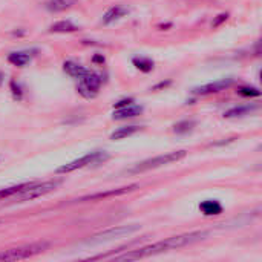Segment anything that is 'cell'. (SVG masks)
Returning a JSON list of instances; mask_svg holds the SVG:
<instances>
[{
    "mask_svg": "<svg viewBox=\"0 0 262 262\" xmlns=\"http://www.w3.org/2000/svg\"><path fill=\"white\" fill-rule=\"evenodd\" d=\"M227 18H229V14H227V12H226V14H220V15H218V17H216V18L213 20L212 26H213V28H218V26H220V25H221L223 21H226Z\"/></svg>",
    "mask_w": 262,
    "mask_h": 262,
    "instance_id": "cell-22",
    "label": "cell"
},
{
    "mask_svg": "<svg viewBox=\"0 0 262 262\" xmlns=\"http://www.w3.org/2000/svg\"><path fill=\"white\" fill-rule=\"evenodd\" d=\"M29 183H25V184H18V186H12V187H8V189H2L0 190V200H5V198H9V196H14L15 193H18L21 189H25Z\"/></svg>",
    "mask_w": 262,
    "mask_h": 262,
    "instance_id": "cell-20",
    "label": "cell"
},
{
    "mask_svg": "<svg viewBox=\"0 0 262 262\" xmlns=\"http://www.w3.org/2000/svg\"><path fill=\"white\" fill-rule=\"evenodd\" d=\"M230 84H232V78H229V80H221V81H215V83H209V84H204V86L195 88L192 92H193V94H196V95H209V94L221 92V91L227 89Z\"/></svg>",
    "mask_w": 262,
    "mask_h": 262,
    "instance_id": "cell-8",
    "label": "cell"
},
{
    "mask_svg": "<svg viewBox=\"0 0 262 262\" xmlns=\"http://www.w3.org/2000/svg\"><path fill=\"white\" fill-rule=\"evenodd\" d=\"M238 94L243 95V97H259L261 95V91L256 89V88H250V86H243L238 89Z\"/></svg>",
    "mask_w": 262,
    "mask_h": 262,
    "instance_id": "cell-21",
    "label": "cell"
},
{
    "mask_svg": "<svg viewBox=\"0 0 262 262\" xmlns=\"http://www.w3.org/2000/svg\"><path fill=\"white\" fill-rule=\"evenodd\" d=\"M63 69H64V72L68 75H71L74 78H81L83 75H86L89 72L84 66H81V64H78L75 61H64Z\"/></svg>",
    "mask_w": 262,
    "mask_h": 262,
    "instance_id": "cell-11",
    "label": "cell"
},
{
    "mask_svg": "<svg viewBox=\"0 0 262 262\" xmlns=\"http://www.w3.org/2000/svg\"><path fill=\"white\" fill-rule=\"evenodd\" d=\"M94 63H104L103 55H94Z\"/></svg>",
    "mask_w": 262,
    "mask_h": 262,
    "instance_id": "cell-25",
    "label": "cell"
},
{
    "mask_svg": "<svg viewBox=\"0 0 262 262\" xmlns=\"http://www.w3.org/2000/svg\"><path fill=\"white\" fill-rule=\"evenodd\" d=\"M195 121L193 120H184V121H180L173 126V132L175 134H187L190 132L193 127H195Z\"/></svg>",
    "mask_w": 262,
    "mask_h": 262,
    "instance_id": "cell-19",
    "label": "cell"
},
{
    "mask_svg": "<svg viewBox=\"0 0 262 262\" xmlns=\"http://www.w3.org/2000/svg\"><path fill=\"white\" fill-rule=\"evenodd\" d=\"M141 127L140 126H126V127H120V129H117V130H114L112 134H111V140H123V138H127V137H130V135H134V134H137L138 130H140Z\"/></svg>",
    "mask_w": 262,
    "mask_h": 262,
    "instance_id": "cell-16",
    "label": "cell"
},
{
    "mask_svg": "<svg viewBox=\"0 0 262 262\" xmlns=\"http://www.w3.org/2000/svg\"><path fill=\"white\" fill-rule=\"evenodd\" d=\"M138 187H140L138 184H132V186H127V187L112 189V190H107V192H98V193L88 195V196H83V198H80V200H75V203H86V201L104 200V198H109V196H118V195H124V193H129V192H132V190H137Z\"/></svg>",
    "mask_w": 262,
    "mask_h": 262,
    "instance_id": "cell-7",
    "label": "cell"
},
{
    "mask_svg": "<svg viewBox=\"0 0 262 262\" xmlns=\"http://www.w3.org/2000/svg\"><path fill=\"white\" fill-rule=\"evenodd\" d=\"M134 64L141 71V72H150L154 69V61L147 57H135Z\"/></svg>",
    "mask_w": 262,
    "mask_h": 262,
    "instance_id": "cell-18",
    "label": "cell"
},
{
    "mask_svg": "<svg viewBox=\"0 0 262 262\" xmlns=\"http://www.w3.org/2000/svg\"><path fill=\"white\" fill-rule=\"evenodd\" d=\"M200 209L207 216H213V215H221L223 213V206L218 201H215V200H209V201L201 203Z\"/></svg>",
    "mask_w": 262,
    "mask_h": 262,
    "instance_id": "cell-13",
    "label": "cell"
},
{
    "mask_svg": "<svg viewBox=\"0 0 262 262\" xmlns=\"http://www.w3.org/2000/svg\"><path fill=\"white\" fill-rule=\"evenodd\" d=\"M106 160H109V154H106V152H91V154H88V155H84V157H81V158H78V160H75V161H71V163H68V164L60 166V167L55 170V173H69V172H74V170H77V169L86 167V166H89V164L103 163V161H106Z\"/></svg>",
    "mask_w": 262,
    "mask_h": 262,
    "instance_id": "cell-5",
    "label": "cell"
},
{
    "mask_svg": "<svg viewBox=\"0 0 262 262\" xmlns=\"http://www.w3.org/2000/svg\"><path fill=\"white\" fill-rule=\"evenodd\" d=\"M101 83H103L101 75L89 71L86 75H83L81 78H78L77 91L84 98H94V97H97V94H98V91L101 88Z\"/></svg>",
    "mask_w": 262,
    "mask_h": 262,
    "instance_id": "cell-6",
    "label": "cell"
},
{
    "mask_svg": "<svg viewBox=\"0 0 262 262\" xmlns=\"http://www.w3.org/2000/svg\"><path fill=\"white\" fill-rule=\"evenodd\" d=\"M61 184V181H46V183H29L25 189H21L18 193L14 195L15 201H31L35 200L38 196H43L52 190H55L58 186Z\"/></svg>",
    "mask_w": 262,
    "mask_h": 262,
    "instance_id": "cell-2",
    "label": "cell"
},
{
    "mask_svg": "<svg viewBox=\"0 0 262 262\" xmlns=\"http://www.w3.org/2000/svg\"><path fill=\"white\" fill-rule=\"evenodd\" d=\"M132 98H126V100H121V101H118V103H115V109H120V107H124V106H127V104H132Z\"/></svg>",
    "mask_w": 262,
    "mask_h": 262,
    "instance_id": "cell-24",
    "label": "cell"
},
{
    "mask_svg": "<svg viewBox=\"0 0 262 262\" xmlns=\"http://www.w3.org/2000/svg\"><path fill=\"white\" fill-rule=\"evenodd\" d=\"M186 155H187V150H175V152H169V154H164V155H158V157H155V158H149V160H146V161H141V163L135 164L134 167H130V169L127 170V173H130V175L144 173V172H149V170H152V169H158V167H161V166H166V164L180 161V160H183Z\"/></svg>",
    "mask_w": 262,
    "mask_h": 262,
    "instance_id": "cell-1",
    "label": "cell"
},
{
    "mask_svg": "<svg viewBox=\"0 0 262 262\" xmlns=\"http://www.w3.org/2000/svg\"><path fill=\"white\" fill-rule=\"evenodd\" d=\"M11 89H12L14 97L20 100V98H21V89H20V86H18V84H15V81H11Z\"/></svg>",
    "mask_w": 262,
    "mask_h": 262,
    "instance_id": "cell-23",
    "label": "cell"
},
{
    "mask_svg": "<svg viewBox=\"0 0 262 262\" xmlns=\"http://www.w3.org/2000/svg\"><path fill=\"white\" fill-rule=\"evenodd\" d=\"M143 114V107L141 106H135V104H127L124 107L115 109L112 118L114 120H126V118H134Z\"/></svg>",
    "mask_w": 262,
    "mask_h": 262,
    "instance_id": "cell-9",
    "label": "cell"
},
{
    "mask_svg": "<svg viewBox=\"0 0 262 262\" xmlns=\"http://www.w3.org/2000/svg\"><path fill=\"white\" fill-rule=\"evenodd\" d=\"M258 106H239V107H233L227 112H224V118H238V117H244L252 114L253 111H256Z\"/></svg>",
    "mask_w": 262,
    "mask_h": 262,
    "instance_id": "cell-15",
    "label": "cell"
},
{
    "mask_svg": "<svg viewBox=\"0 0 262 262\" xmlns=\"http://www.w3.org/2000/svg\"><path fill=\"white\" fill-rule=\"evenodd\" d=\"M127 12H129V9L124 8V6H120V5L112 6V8H109V9L106 11V14H104V17H103V23H104V25H111V23H114L115 20L124 17Z\"/></svg>",
    "mask_w": 262,
    "mask_h": 262,
    "instance_id": "cell-10",
    "label": "cell"
},
{
    "mask_svg": "<svg viewBox=\"0 0 262 262\" xmlns=\"http://www.w3.org/2000/svg\"><path fill=\"white\" fill-rule=\"evenodd\" d=\"M78 0H49L46 3V9L49 12H61L72 8Z\"/></svg>",
    "mask_w": 262,
    "mask_h": 262,
    "instance_id": "cell-12",
    "label": "cell"
},
{
    "mask_svg": "<svg viewBox=\"0 0 262 262\" xmlns=\"http://www.w3.org/2000/svg\"><path fill=\"white\" fill-rule=\"evenodd\" d=\"M141 226L138 224H130V226H120V227H112L109 230H104L89 239L84 241V244L88 246H94V244H101V243H107V241H112V239H118V238H123V236H129L135 232L140 230Z\"/></svg>",
    "mask_w": 262,
    "mask_h": 262,
    "instance_id": "cell-3",
    "label": "cell"
},
{
    "mask_svg": "<svg viewBox=\"0 0 262 262\" xmlns=\"http://www.w3.org/2000/svg\"><path fill=\"white\" fill-rule=\"evenodd\" d=\"M170 84V81H166V83H160V84H157L155 88H154V91H158V89H161V88H166V86H169Z\"/></svg>",
    "mask_w": 262,
    "mask_h": 262,
    "instance_id": "cell-26",
    "label": "cell"
},
{
    "mask_svg": "<svg viewBox=\"0 0 262 262\" xmlns=\"http://www.w3.org/2000/svg\"><path fill=\"white\" fill-rule=\"evenodd\" d=\"M77 29H78V28H77L72 21H69V20H60V21L54 23V25L49 28L51 32H75Z\"/></svg>",
    "mask_w": 262,
    "mask_h": 262,
    "instance_id": "cell-17",
    "label": "cell"
},
{
    "mask_svg": "<svg viewBox=\"0 0 262 262\" xmlns=\"http://www.w3.org/2000/svg\"><path fill=\"white\" fill-rule=\"evenodd\" d=\"M8 61L12 64V66H17V68H23L26 66L29 61H31V55L28 52H11L8 55Z\"/></svg>",
    "mask_w": 262,
    "mask_h": 262,
    "instance_id": "cell-14",
    "label": "cell"
},
{
    "mask_svg": "<svg viewBox=\"0 0 262 262\" xmlns=\"http://www.w3.org/2000/svg\"><path fill=\"white\" fill-rule=\"evenodd\" d=\"M48 249L46 243H37V244H29L17 249H9L0 253V261H20V259H28L31 256H35Z\"/></svg>",
    "mask_w": 262,
    "mask_h": 262,
    "instance_id": "cell-4",
    "label": "cell"
}]
</instances>
